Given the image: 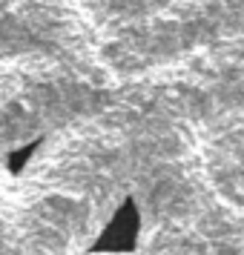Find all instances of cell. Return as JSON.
Instances as JSON below:
<instances>
[{"instance_id": "7a4b0ae2", "label": "cell", "mask_w": 244, "mask_h": 255, "mask_svg": "<svg viewBox=\"0 0 244 255\" xmlns=\"http://www.w3.org/2000/svg\"><path fill=\"white\" fill-rule=\"evenodd\" d=\"M40 149V138L29 140L26 146H17V149H9L6 155H3V166H6V172L12 175H20L26 169V163L35 158V152Z\"/></svg>"}, {"instance_id": "6da1fadb", "label": "cell", "mask_w": 244, "mask_h": 255, "mask_svg": "<svg viewBox=\"0 0 244 255\" xmlns=\"http://www.w3.org/2000/svg\"><path fill=\"white\" fill-rule=\"evenodd\" d=\"M135 238H138V212L132 201H124V207L106 224V230L89 247V253H127L135 247Z\"/></svg>"}]
</instances>
